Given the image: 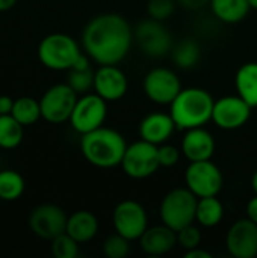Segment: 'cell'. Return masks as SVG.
I'll return each mask as SVG.
<instances>
[{"label":"cell","instance_id":"20","mask_svg":"<svg viewBox=\"0 0 257 258\" xmlns=\"http://www.w3.org/2000/svg\"><path fill=\"white\" fill-rule=\"evenodd\" d=\"M65 233L80 245L88 243L98 233V219L89 210H77L68 216Z\"/></svg>","mask_w":257,"mask_h":258},{"label":"cell","instance_id":"16","mask_svg":"<svg viewBox=\"0 0 257 258\" xmlns=\"http://www.w3.org/2000/svg\"><path fill=\"white\" fill-rule=\"evenodd\" d=\"M108 103L121 100L129 91L126 73L118 65H100L94 71V89Z\"/></svg>","mask_w":257,"mask_h":258},{"label":"cell","instance_id":"29","mask_svg":"<svg viewBox=\"0 0 257 258\" xmlns=\"http://www.w3.org/2000/svg\"><path fill=\"white\" fill-rule=\"evenodd\" d=\"M67 83L79 94H88L94 89V71L88 70H70Z\"/></svg>","mask_w":257,"mask_h":258},{"label":"cell","instance_id":"25","mask_svg":"<svg viewBox=\"0 0 257 258\" xmlns=\"http://www.w3.org/2000/svg\"><path fill=\"white\" fill-rule=\"evenodd\" d=\"M26 183L20 172L14 169L0 171V200L6 203L17 201L24 194Z\"/></svg>","mask_w":257,"mask_h":258},{"label":"cell","instance_id":"7","mask_svg":"<svg viewBox=\"0 0 257 258\" xmlns=\"http://www.w3.org/2000/svg\"><path fill=\"white\" fill-rule=\"evenodd\" d=\"M120 166L123 172L132 180L150 178L161 168L158 147L142 139L129 144Z\"/></svg>","mask_w":257,"mask_h":258},{"label":"cell","instance_id":"14","mask_svg":"<svg viewBox=\"0 0 257 258\" xmlns=\"http://www.w3.org/2000/svg\"><path fill=\"white\" fill-rule=\"evenodd\" d=\"M68 216L55 204H41L35 207L29 215V228L42 240H53L59 234L65 233Z\"/></svg>","mask_w":257,"mask_h":258},{"label":"cell","instance_id":"4","mask_svg":"<svg viewBox=\"0 0 257 258\" xmlns=\"http://www.w3.org/2000/svg\"><path fill=\"white\" fill-rule=\"evenodd\" d=\"M79 42L67 33H50L38 44L39 62L52 71H68L82 54Z\"/></svg>","mask_w":257,"mask_h":258},{"label":"cell","instance_id":"35","mask_svg":"<svg viewBox=\"0 0 257 258\" xmlns=\"http://www.w3.org/2000/svg\"><path fill=\"white\" fill-rule=\"evenodd\" d=\"M245 212H247V218L250 221H253L254 224H257V195L254 194L253 198L248 200L247 203V207H245Z\"/></svg>","mask_w":257,"mask_h":258},{"label":"cell","instance_id":"11","mask_svg":"<svg viewBox=\"0 0 257 258\" xmlns=\"http://www.w3.org/2000/svg\"><path fill=\"white\" fill-rule=\"evenodd\" d=\"M79 94L68 83H56L50 86L41 97V118L50 124H62L70 121Z\"/></svg>","mask_w":257,"mask_h":258},{"label":"cell","instance_id":"39","mask_svg":"<svg viewBox=\"0 0 257 258\" xmlns=\"http://www.w3.org/2000/svg\"><path fill=\"white\" fill-rule=\"evenodd\" d=\"M251 189H253V192L257 195V169L254 171V174L251 175Z\"/></svg>","mask_w":257,"mask_h":258},{"label":"cell","instance_id":"36","mask_svg":"<svg viewBox=\"0 0 257 258\" xmlns=\"http://www.w3.org/2000/svg\"><path fill=\"white\" fill-rule=\"evenodd\" d=\"M183 257L186 258H212V254L206 249H203L201 246L198 248H194V249H189V251H185L183 252Z\"/></svg>","mask_w":257,"mask_h":258},{"label":"cell","instance_id":"5","mask_svg":"<svg viewBox=\"0 0 257 258\" xmlns=\"http://www.w3.org/2000/svg\"><path fill=\"white\" fill-rule=\"evenodd\" d=\"M198 198L185 186L171 189L161 201L159 218L161 222L176 233L191 224H195Z\"/></svg>","mask_w":257,"mask_h":258},{"label":"cell","instance_id":"27","mask_svg":"<svg viewBox=\"0 0 257 258\" xmlns=\"http://www.w3.org/2000/svg\"><path fill=\"white\" fill-rule=\"evenodd\" d=\"M23 127L11 113L0 115V148L14 150L17 148L24 136Z\"/></svg>","mask_w":257,"mask_h":258},{"label":"cell","instance_id":"21","mask_svg":"<svg viewBox=\"0 0 257 258\" xmlns=\"http://www.w3.org/2000/svg\"><path fill=\"white\" fill-rule=\"evenodd\" d=\"M209 8L212 15L226 24L241 23L251 11L248 0H211Z\"/></svg>","mask_w":257,"mask_h":258},{"label":"cell","instance_id":"9","mask_svg":"<svg viewBox=\"0 0 257 258\" xmlns=\"http://www.w3.org/2000/svg\"><path fill=\"white\" fill-rule=\"evenodd\" d=\"M182 88L179 74L167 67L151 68L142 79V91L145 97L158 106H170Z\"/></svg>","mask_w":257,"mask_h":258},{"label":"cell","instance_id":"24","mask_svg":"<svg viewBox=\"0 0 257 258\" xmlns=\"http://www.w3.org/2000/svg\"><path fill=\"white\" fill-rule=\"evenodd\" d=\"M200 57H201L200 44L191 38L182 39L180 42L174 44L171 50V59L174 65L180 70H192L200 62Z\"/></svg>","mask_w":257,"mask_h":258},{"label":"cell","instance_id":"40","mask_svg":"<svg viewBox=\"0 0 257 258\" xmlns=\"http://www.w3.org/2000/svg\"><path fill=\"white\" fill-rule=\"evenodd\" d=\"M250 2V6H251V9H256L257 11V0H248Z\"/></svg>","mask_w":257,"mask_h":258},{"label":"cell","instance_id":"15","mask_svg":"<svg viewBox=\"0 0 257 258\" xmlns=\"http://www.w3.org/2000/svg\"><path fill=\"white\" fill-rule=\"evenodd\" d=\"M226 249L235 258H254L257 255V224L247 216L235 221L226 234Z\"/></svg>","mask_w":257,"mask_h":258},{"label":"cell","instance_id":"22","mask_svg":"<svg viewBox=\"0 0 257 258\" xmlns=\"http://www.w3.org/2000/svg\"><path fill=\"white\" fill-rule=\"evenodd\" d=\"M236 94L242 97L253 109L257 107V62L241 65L235 74Z\"/></svg>","mask_w":257,"mask_h":258},{"label":"cell","instance_id":"8","mask_svg":"<svg viewBox=\"0 0 257 258\" xmlns=\"http://www.w3.org/2000/svg\"><path fill=\"white\" fill-rule=\"evenodd\" d=\"M106 116L108 101L92 91L77 98L68 122L71 128L82 136L85 133L100 128L105 124Z\"/></svg>","mask_w":257,"mask_h":258},{"label":"cell","instance_id":"10","mask_svg":"<svg viewBox=\"0 0 257 258\" xmlns=\"http://www.w3.org/2000/svg\"><path fill=\"white\" fill-rule=\"evenodd\" d=\"M114 231L130 242H138L148 225V215L144 206L135 200L120 201L112 212Z\"/></svg>","mask_w":257,"mask_h":258},{"label":"cell","instance_id":"17","mask_svg":"<svg viewBox=\"0 0 257 258\" xmlns=\"http://www.w3.org/2000/svg\"><path fill=\"white\" fill-rule=\"evenodd\" d=\"M217 148L214 135L204 127H195L185 130L180 142L182 156L188 162L211 160Z\"/></svg>","mask_w":257,"mask_h":258},{"label":"cell","instance_id":"18","mask_svg":"<svg viewBox=\"0 0 257 258\" xmlns=\"http://www.w3.org/2000/svg\"><path fill=\"white\" fill-rule=\"evenodd\" d=\"M177 130L170 112H151L148 115H145L138 127V133H139V139L147 141L156 147L168 142L171 139V136L174 135V132Z\"/></svg>","mask_w":257,"mask_h":258},{"label":"cell","instance_id":"3","mask_svg":"<svg viewBox=\"0 0 257 258\" xmlns=\"http://www.w3.org/2000/svg\"><path fill=\"white\" fill-rule=\"evenodd\" d=\"M215 98L208 89L198 86L182 88L179 95L170 104V115L177 130L204 127L212 121Z\"/></svg>","mask_w":257,"mask_h":258},{"label":"cell","instance_id":"13","mask_svg":"<svg viewBox=\"0 0 257 258\" xmlns=\"http://www.w3.org/2000/svg\"><path fill=\"white\" fill-rule=\"evenodd\" d=\"M251 109L253 107L238 94L224 95L214 103L212 122L221 130H238L248 122Z\"/></svg>","mask_w":257,"mask_h":258},{"label":"cell","instance_id":"32","mask_svg":"<svg viewBox=\"0 0 257 258\" xmlns=\"http://www.w3.org/2000/svg\"><path fill=\"white\" fill-rule=\"evenodd\" d=\"M176 8L174 0H148L147 3V12L148 17L158 21H167Z\"/></svg>","mask_w":257,"mask_h":258},{"label":"cell","instance_id":"33","mask_svg":"<svg viewBox=\"0 0 257 258\" xmlns=\"http://www.w3.org/2000/svg\"><path fill=\"white\" fill-rule=\"evenodd\" d=\"M158 156H159L161 168H174L180 162L182 150L173 144L165 142V144L158 147Z\"/></svg>","mask_w":257,"mask_h":258},{"label":"cell","instance_id":"28","mask_svg":"<svg viewBox=\"0 0 257 258\" xmlns=\"http://www.w3.org/2000/svg\"><path fill=\"white\" fill-rule=\"evenodd\" d=\"M50 249L55 258H77L79 255V242H76L67 233L59 234L53 240H50Z\"/></svg>","mask_w":257,"mask_h":258},{"label":"cell","instance_id":"12","mask_svg":"<svg viewBox=\"0 0 257 258\" xmlns=\"http://www.w3.org/2000/svg\"><path fill=\"white\" fill-rule=\"evenodd\" d=\"M185 186L197 197H214L223 190L224 177L221 169L211 160L189 162L185 171Z\"/></svg>","mask_w":257,"mask_h":258},{"label":"cell","instance_id":"30","mask_svg":"<svg viewBox=\"0 0 257 258\" xmlns=\"http://www.w3.org/2000/svg\"><path fill=\"white\" fill-rule=\"evenodd\" d=\"M130 252V240L114 233L103 242V254L106 258H126Z\"/></svg>","mask_w":257,"mask_h":258},{"label":"cell","instance_id":"31","mask_svg":"<svg viewBox=\"0 0 257 258\" xmlns=\"http://www.w3.org/2000/svg\"><path fill=\"white\" fill-rule=\"evenodd\" d=\"M177 245L185 251L201 246V231L195 224H191L177 231Z\"/></svg>","mask_w":257,"mask_h":258},{"label":"cell","instance_id":"34","mask_svg":"<svg viewBox=\"0 0 257 258\" xmlns=\"http://www.w3.org/2000/svg\"><path fill=\"white\" fill-rule=\"evenodd\" d=\"M177 3L188 11H200L206 6H209L211 0H177Z\"/></svg>","mask_w":257,"mask_h":258},{"label":"cell","instance_id":"1","mask_svg":"<svg viewBox=\"0 0 257 258\" xmlns=\"http://www.w3.org/2000/svg\"><path fill=\"white\" fill-rule=\"evenodd\" d=\"M133 41V27L123 15L115 12L94 17L82 32V48L98 65H118L123 62Z\"/></svg>","mask_w":257,"mask_h":258},{"label":"cell","instance_id":"26","mask_svg":"<svg viewBox=\"0 0 257 258\" xmlns=\"http://www.w3.org/2000/svg\"><path fill=\"white\" fill-rule=\"evenodd\" d=\"M11 115L24 127L35 124L41 118L39 100H36L33 97H18V98H15Z\"/></svg>","mask_w":257,"mask_h":258},{"label":"cell","instance_id":"23","mask_svg":"<svg viewBox=\"0 0 257 258\" xmlns=\"http://www.w3.org/2000/svg\"><path fill=\"white\" fill-rule=\"evenodd\" d=\"M224 213V204L221 203L218 195L198 198L195 222L203 228H215L223 222Z\"/></svg>","mask_w":257,"mask_h":258},{"label":"cell","instance_id":"6","mask_svg":"<svg viewBox=\"0 0 257 258\" xmlns=\"http://www.w3.org/2000/svg\"><path fill=\"white\" fill-rule=\"evenodd\" d=\"M133 35L139 50L145 56L153 59L167 56L174 47L173 35L164 24V21H158L150 17L136 24V27L133 29Z\"/></svg>","mask_w":257,"mask_h":258},{"label":"cell","instance_id":"37","mask_svg":"<svg viewBox=\"0 0 257 258\" xmlns=\"http://www.w3.org/2000/svg\"><path fill=\"white\" fill-rule=\"evenodd\" d=\"M14 107V100L8 95H0V115H9Z\"/></svg>","mask_w":257,"mask_h":258},{"label":"cell","instance_id":"38","mask_svg":"<svg viewBox=\"0 0 257 258\" xmlns=\"http://www.w3.org/2000/svg\"><path fill=\"white\" fill-rule=\"evenodd\" d=\"M17 0H0V12H6L15 6Z\"/></svg>","mask_w":257,"mask_h":258},{"label":"cell","instance_id":"19","mask_svg":"<svg viewBox=\"0 0 257 258\" xmlns=\"http://www.w3.org/2000/svg\"><path fill=\"white\" fill-rule=\"evenodd\" d=\"M141 251L150 257L167 255L177 246V233L161 222V225H153L145 230V233L138 240Z\"/></svg>","mask_w":257,"mask_h":258},{"label":"cell","instance_id":"2","mask_svg":"<svg viewBox=\"0 0 257 258\" xmlns=\"http://www.w3.org/2000/svg\"><path fill=\"white\" fill-rule=\"evenodd\" d=\"M127 145L118 130L105 125L80 136V153L83 159L98 169L120 166Z\"/></svg>","mask_w":257,"mask_h":258}]
</instances>
